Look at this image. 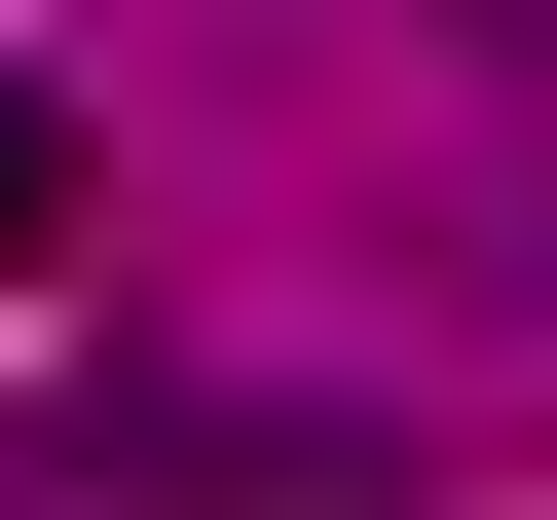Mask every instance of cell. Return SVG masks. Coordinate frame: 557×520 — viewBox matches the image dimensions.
<instances>
[{
    "mask_svg": "<svg viewBox=\"0 0 557 520\" xmlns=\"http://www.w3.org/2000/svg\"><path fill=\"white\" fill-rule=\"evenodd\" d=\"M38 260H75V112L0 75V298H38Z\"/></svg>",
    "mask_w": 557,
    "mask_h": 520,
    "instance_id": "6da1fadb",
    "label": "cell"
}]
</instances>
